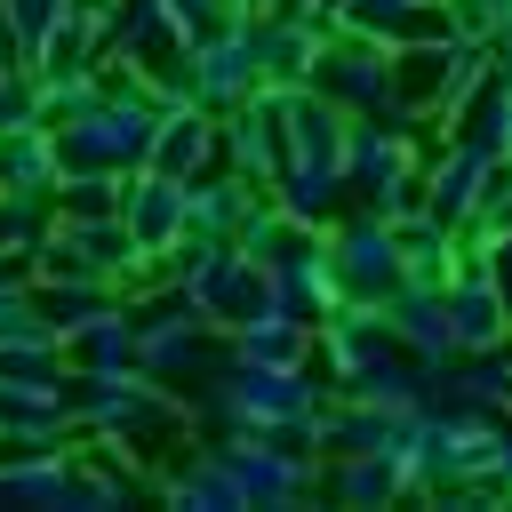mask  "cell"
I'll return each instance as SVG.
<instances>
[{"mask_svg": "<svg viewBox=\"0 0 512 512\" xmlns=\"http://www.w3.org/2000/svg\"><path fill=\"white\" fill-rule=\"evenodd\" d=\"M160 16H168L184 40H200V32H216V24L232 16V0H160Z\"/></svg>", "mask_w": 512, "mask_h": 512, "instance_id": "9", "label": "cell"}, {"mask_svg": "<svg viewBox=\"0 0 512 512\" xmlns=\"http://www.w3.org/2000/svg\"><path fill=\"white\" fill-rule=\"evenodd\" d=\"M320 488H328V496H344V504H384V496H400V488H408V472H400V456L344 448V464H328V472H320Z\"/></svg>", "mask_w": 512, "mask_h": 512, "instance_id": "8", "label": "cell"}, {"mask_svg": "<svg viewBox=\"0 0 512 512\" xmlns=\"http://www.w3.org/2000/svg\"><path fill=\"white\" fill-rule=\"evenodd\" d=\"M232 360H248V368H304L312 360V320H288L280 304H264L256 320H240L232 328V344H224Z\"/></svg>", "mask_w": 512, "mask_h": 512, "instance_id": "6", "label": "cell"}, {"mask_svg": "<svg viewBox=\"0 0 512 512\" xmlns=\"http://www.w3.org/2000/svg\"><path fill=\"white\" fill-rule=\"evenodd\" d=\"M328 280H336V296L344 304H384L408 272H400V248H392V224L376 216V208H360L352 224H336L328 240Z\"/></svg>", "mask_w": 512, "mask_h": 512, "instance_id": "2", "label": "cell"}, {"mask_svg": "<svg viewBox=\"0 0 512 512\" xmlns=\"http://www.w3.org/2000/svg\"><path fill=\"white\" fill-rule=\"evenodd\" d=\"M312 88L360 120V112H376V104L392 96V48L368 40V32H344V24H336V32L320 40V56H312Z\"/></svg>", "mask_w": 512, "mask_h": 512, "instance_id": "3", "label": "cell"}, {"mask_svg": "<svg viewBox=\"0 0 512 512\" xmlns=\"http://www.w3.org/2000/svg\"><path fill=\"white\" fill-rule=\"evenodd\" d=\"M480 240V264H488V280L504 288V312H512V232H472Z\"/></svg>", "mask_w": 512, "mask_h": 512, "instance_id": "10", "label": "cell"}, {"mask_svg": "<svg viewBox=\"0 0 512 512\" xmlns=\"http://www.w3.org/2000/svg\"><path fill=\"white\" fill-rule=\"evenodd\" d=\"M0 192L8 200H48L56 192V136L40 120L0 128Z\"/></svg>", "mask_w": 512, "mask_h": 512, "instance_id": "7", "label": "cell"}, {"mask_svg": "<svg viewBox=\"0 0 512 512\" xmlns=\"http://www.w3.org/2000/svg\"><path fill=\"white\" fill-rule=\"evenodd\" d=\"M120 224L144 256H176L184 240V176H160V168H136L120 184Z\"/></svg>", "mask_w": 512, "mask_h": 512, "instance_id": "4", "label": "cell"}, {"mask_svg": "<svg viewBox=\"0 0 512 512\" xmlns=\"http://www.w3.org/2000/svg\"><path fill=\"white\" fill-rule=\"evenodd\" d=\"M256 88H264L256 8H232L216 32H200V40H192V80H184V96H192V104H208V112H232V104H248Z\"/></svg>", "mask_w": 512, "mask_h": 512, "instance_id": "1", "label": "cell"}, {"mask_svg": "<svg viewBox=\"0 0 512 512\" xmlns=\"http://www.w3.org/2000/svg\"><path fill=\"white\" fill-rule=\"evenodd\" d=\"M144 168H160V176L224 168V160H216V112H208V104H192V96L160 104V128H152V160H144Z\"/></svg>", "mask_w": 512, "mask_h": 512, "instance_id": "5", "label": "cell"}]
</instances>
